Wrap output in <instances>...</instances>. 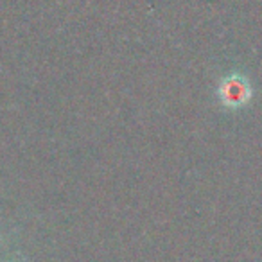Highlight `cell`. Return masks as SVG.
Instances as JSON below:
<instances>
[{
	"instance_id": "cell-1",
	"label": "cell",
	"mask_w": 262,
	"mask_h": 262,
	"mask_svg": "<svg viewBox=\"0 0 262 262\" xmlns=\"http://www.w3.org/2000/svg\"><path fill=\"white\" fill-rule=\"evenodd\" d=\"M219 101L223 106L232 110H239L246 106L253 97V88L251 83L241 74H230L219 83L217 88Z\"/></svg>"
}]
</instances>
